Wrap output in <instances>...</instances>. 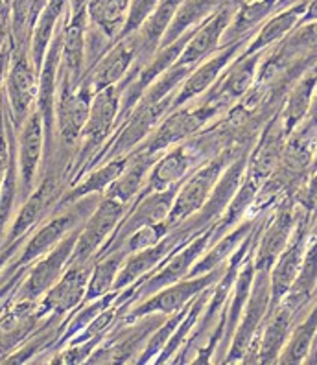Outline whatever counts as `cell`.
<instances>
[{
	"label": "cell",
	"mask_w": 317,
	"mask_h": 365,
	"mask_svg": "<svg viewBox=\"0 0 317 365\" xmlns=\"http://www.w3.org/2000/svg\"><path fill=\"white\" fill-rule=\"evenodd\" d=\"M48 0H8L9 41L14 52L30 48V37Z\"/></svg>",
	"instance_id": "d590c367"
},
{
	"label": "cell",
	"mask_w": 317,
	"mask_h": 365,
	"mask_svg": "<svg viewBox=\"0 0 317 365\" xmlns=\"http://www.w3.org/2000/svg\"><path fill=\"white\" fill-rule=\"evenodd\" d=\"M262 220L260 218H246L241 223H238L237 227L229 231L227 235H224L222 238H218L216 242H212L209 250L197 259V262L194 264L188 277H199V275H205L209 272H214L218 267H224L225 264L229 262L232 255L237 253V250L241 245V242L246 240L249 232L259 225V222ZM187 277V279H188Z\"/></svg>",
	"instance_id": "83f0119b"
},
{
	"label": "cell",
	"mask_w": 317,
	"mask_h": 365,
	"mask_svg": "<svg viewBox=\"0 0 317 365\" xmlns=\"http://www.w3.org/2000/svg\"><path fill=\"white\" fill-rule=\"evenodd\" d=\"M306 4H308V0H301L299 4L288 6V8L281 9L273 17H269L259 28L255 36L251 37V41L247 43V46L241 53L244 56H251V53L266 52L275 43H281V41L286 39L291 31L299 26L301 19L304 15V9H306Z\"/></svg>",
	"instance_id": "4316f807"
},
{
	"label": "cell",
	"mask_w": 317,
	"mask_h": 365,
	"mask_svg": "<svg viewBox=\"0 0 317 365\" xmlns=\"http://www.w3.org/2000/svg\"><path fill=\"white\" fill-rule=\"evenodd\" d=\"M128 209L130 205H125L122 201L103 196L87 222L81 225L71 264H85L96 260V255L108 244Z\"/></svg>",
	"instance_id": "9a60e30c"
},
{
	"label": "cell",
	"mask_w": 317,
	"mask_h": 365,
	"mask_svg": "<svg viewBox=\"0 0 317 365\" xmlns=\"http://www.w3.org/2000/svg\"><path fill=\"white\" fill-rule=\"evenodd\" d=\"M238 4H240V0H227L205 24H202L194 31L190 41L185 46L183 53H181V58L177 59L179 65L196 67L222 48V37H224L225 28L231 23Z\"/></svg>",
	"instance_id": "cb8c5ba5"
},
{
	"label": "cell",
	"mask_w": 317,
	"mask_h": 365,
	"mask_svg": "<svg viewBox=\"0 0 317 365\" xmlns=\"http://www.w3.org/2000/svg\"><path fill=\"white\" fill-rule=\"evenodd\" d=\"M317 21V0H308V4H306V9H304V15L301 19L299 24H308V23H316Z\"/></svg>",
	"instance_id": "bcb514c9"
},
{
	"label": "cell",
	"mask_w": 317,
	"mask_h": 365,
	"mask_svg": "<svg viewBox=\"0 0 317 365\" xmlns=\"http://www.w3.org/2000/svg\"><path fill=\"white\" fill-rule=\"evenodd\" d=\"M202 165V159L196 155L188 140H185V143L170 148L155 160L144 187L152 192L170 190V188L179 187L197 166Z\"/></svg>",
	"instance_id": "d4e9b609"
},
{
	"label": "cell",
	"mask_w": 317,
	"mask_h": 365,
	"mask_svg": "<svg viewBox=\"0 0 317 365\" xmlns=\"http://www.w3.org/2000/svg\"><path fill=\"white\" fill-rule=\"evenodd\" d=\"M11 56H14V46H11V41H8L2 52H0V100H2V93H4V81L9 63H11Z\"/></svg>",
	"instance_id": "ee69618b"
},
{
	"label": "cell",
	"mask_w": 317,
	"mask_h": 365,
	"mask_svg": "<svg viewBox=\"0 0 317 365\" xmlns=\"http://www.w3.org/2000/svg\"><path fill=\"white\" fill-rule=\"evenodd\" d=\"M295 323H297V316L293 314V310H290L286 304L279 303L268 314L259 336L255 338L241 364H279L282 349L286 345Z\"/></svg>",
	"instance_id": "ffe728a7"
},
{
	"label": "cell",
	"mask_w": 317,
	"mask_h": 365,
	"mask_svg": "<svg viewBox=\"0 0 317 365\" xmlns=\"http://www.w3.org/2000/svg\"><path fill=\"white\" fill-rule=\"evenodd\" d=\"M93 267L94 260L85 264H68L61 279L37 301V314L43 319L58 317L61 321L71 316L85 301Z\"/></svg>",
	"instance_id": "e0dca14e"
},
{
	"label": "cell",
	"mask_w": 317,
	"mask_h": 365,
	"mask_svg": "<svg viewBox=\"0 0 317 365\" xmlns=\"http://www.w3.org/2000/svg\"><path fill=\"white\" fill-rule=\"evenodd\" d=\"M253 255L255 253H251L246 262H244V266H241L240 273L237 277V282H234V288L231 292V297H229L227 308H225V332L224 341H222V347H224L225 352H227L229 343H231L232 336H234V330H237L238 323H240V317L244 314L247 301H249L251 289H253V281H255L256 273ZM222 347H219V351H222Z\"/></svg>",
	"instance_id": "e575fe53"
},
{
	"label": "cell",
	"mask_w": 317,
	"mask_h": 365,
	"mask_svg": "<svg viewBox=\"0 0 317 365\" xmlns=\"http://www.w3.org/2000/svg\"><path fill=\"white\" fill-rule=\"evenodd\" d=\"M279 0H249L240 2L232 15L231 23L225 28L222 37V46H229L238 41L251 39L259 28L268 21L269 15L277 9Z\"/></svg>",
	"instance_id": "f1b7e54d"
},
{
	"label": "cell",
	"mask_w": 317,
	"mask_h": 365,
	"mask_svg": "<svg viewBox=\"0 0 317 365\" xmlns=\"http://www.w3.org/2000/svg\"><path fill=\"white\" fill-rule=\"evenodd\" d=\"M179 187L170 188V190L162 192H152L150 188L144 187L142 190L137 194L133 201L130 203V209L124 214L122 222L118 223L116 231L108 240V244L103 245L100 253L96 255V259L103 257V255L118 251L124 245V242L133 235L137 229L150 225V223L166 222L170 216V210L174 207V200L177 196Z\"/></svg>",
	"instance_id": "30bf717a"
},
{
	"label": "cell",
	"mask_w": 317,
	"mask_h": 365,
	"mask_svg": "<svg viewBox=\"0 0 317 365\" xmlns=\"http://www.w3.org/2000/svg\"><path fill=\"white\" fill-rule=\"evenodd\" d=\"M210 288H212V286H210ZM210 288L203 289L202 294L197 295L196 299H192V303L188 304V310L187 314H185V317L181 319V323H179V327L175 329L174 334H172V338L168 339V343H166L165 349H162L161 354L155 358L153 364H172L175 354L183 349L187 339L190 338V334H192L194 329H196L197 321H199V317H202L207 303H209Z\"/></svg>",
	"instance_id": "f35d334b"
},
{
	"label": "cell",
	"mask_w": 317,
	"mask_h": 365,
	"mask_svg": "<svg viewBox=\"0 0 317 365\" xmlns=\"http://www.w3.org/2000/svg\"><path fill=\"white\" fill-rule=\"evenodd\" d=\"M202 231H205V229L196 225L192 220H187L183 225L170 229V232H168V235H166L159 244L152 245V247H147V250L128 255L124 264H122L120 272H118L115 288L113 289L122 292V289L131 286L133 282L147 277L153 269H155V267L161 266L168 257H172L175 251L181 250V247L187 245L188 242L194 240V238H196Z\"/></svg>",
	"instance_id": "9c48e42d"
},
{
	"label": "cell",
	"mask_w": 317,
	"mask_h": 365,
	"mask_svg": "<svg viewBox=\"0 0 317 365\" xmlns=\"http://www.w3.org/2000/svg\"><path fill=\"white\" fill-rule=\"evenodd\" d=\"M249 41L251 39L238 41V43H232V45L229 46H222V48H219L218 52L212 53L210 58H207L205 61L196 65V67L192 68V72L187 76V80L181 83L174 100H172L170 111H175L179 107L196 102L199 96H203V94L218 81V78L224 74L225 68L244 52V48H246Z\"/></svg>",
	"instance_id": "d6986e66"
},
{
	"label": "cell",
	"mask_w": 317,
	"mask_h": 365,
	"mask_svg": "<svg viewBox=\"0 0 317 365\" xmlns=\"http://www.w3.org/2000/svg\"><path fill=\"white\" fill-rule=\"evenodd\" d=\"M291 4H293V0H279L277 9H279V11H281V9L288 8V6H291ZM277 9H275V11H277Z\"/></svg>",
	"instance_id": "7dc6e473"
},
{
	"label": "cell",
	"mask_w": 317,
	"mask_h": 365,
	"mask_svg": "<svg viewBox=\"0 0 317 365\" xmlns=\"http://www.w3.org/2000/svg\"><path fill=\"white\" fill-rule=\"evenodd\" d=\"M168 232H170L168 220L159 223H150V225H144V227L137 229V231H135L133 235L124 242V245H122L120 250L125 251V255L147 250V247L159 244V242H161Z\"/></svg>",
	"instance_id": "b9f144b4"
},
{
	"label": "cell",
	"mask_w": 317,
	"mask_h": 365,
	"mask_svg": "<svg viewBox=\"0 0 317 365\" xmlns=\"http://www.w3.org/2000/svg\"><path fill=\"white\" fill-rule=\"evenodd\" d=\"M313 170H317V159H316V165H313Z\"/></svg>",
	"instance_id": "681fc988"
},
{
	"label": "cell",
	"mask_w": 317,
	"mask_h": 365,
	"mask_svg": "<svg viewBox=\"0 0 317 365\" xmlns=\"http://www.w3.org/2000/svg\"><path fill=\"white\" fill-rule=\"evenodd\" d=\"M81 227L74 229L71 235L65 236L56 245L54 250L48 251L45 257H41L39 260H36V262L28 267L23 282L19 284L14 297H11L14 301H39L61 279V275L65 273L68 264H71L72 253H74V247H76Z\"/></svg>",
	"instance_id": "4fadbf2b"
},
{
	"label": "cell",
	"mask_w": 317,
	"mask_h": 365,
	"mask_svg": "<svg viewBox=\"0 0 317 365\" xmlns=\"http://www.w3.org/2000/svg\"><path fill=\"white\" fill-rule=\"evenodd\" d=\"M297 225V207L295 196H284L275 203L271 210L266 214L262 232H260L259 244H256L255 267L256 269H269L279 259V255L286 250L293 236Z\"/></svg>",
	"instance_id": "5bb4252c"
},
{
	"label": "cell",
	"mask_w": 317,
	"mask_h": 365,
	"mask_svg": "<svg viewBox=\"0 0 317 365\" xmlns=\"http://www.w3.org/2000/svg\"><path fill=\"white\" fill-rule=\"evenodd\" d=\"M23 244L24 242H15V244L4 245V247L0 250V282H2V277H4L6 267H8V264L15 259V255L21 251Z\"/></svg>",
	"instance_id": "f6af8a7d"
},
{
	"label": "cell",
	"mask_w": 317,
	"mask_h": 365,
	"mask_svg": "<svg viewBox=\"0 0 317 365\" xmlns=\"http://www.w3.org/2000/svg\"><path fill=\"white\" fill-rule=\"evenodd\" d=\"M68 4H71V0H48L46 8L43 9V14L37 19L30 37V56L37 72L43 67V61H45L50 43L54 39L56 30L65 19V15H67Z\"/></svg>",
	"instance_id": "836d02e7"
},
{
	"label": "cell",
	"mask_w": 317,
	"mask_h": 365,
	"mask_svg": "<svg viewBox=\"0 0 317 365\" xmlns=\"http://www.w3.org/2000/svg\"><path fill=\"white\" fill-rule=\"evenodd\" d=\"M271 304V282H269V269H256L253 289L247 301L244 314L240 317L234 336H232L225 358L222 364H241L247 351L253 345L255 338L262 329L264 321L269 314Z\"/></svg>",
	"instance_id": "7c38bea8"
},
{
	"label": "cell",
	"mask_w": 317,
	"mask_h": 365,
	"mask_svg": "<svg viewBox=\"0 0 317 365\" xmlns=\"http://www.w3.org/2000/svg\"><path fill=\"white\" fill-rule=\"evenodd\" d=\"M266 52H268V50H266ZM266 52L251 53V56L240 53V56L225 68L224 74L218 78V81H216V83L197 100L212 103V106L218 107L219 111L225 115V113H227L234 103L240 102V100L249 93L251 87L255 85L260 63H262Z\"/></svg>",
	"instance_id": "ac0fdd59"
},
{
	"label": "cell",
	"mask_w": 317,
	"mask_h": 365,
	"mask_svg": "<svg viewBox=\"0 0 317 365\" xmlns=\"http://www.w3.org/2000/svg\"><path fill=\"white\" fill-rule=\"evenodd\" d=\"M240 2H249V0H240Z\"/></svg>",
	"instance_id": "f907efd6"
},
{
	"label": "cell",
	"mask_w": 317,
	"mask_h": 365,
	"mask_svg": "<svg viewBox=\"0 0 317 365\" xmlns=\"http://www.w3.org/2000/svg\"><path fill=\"white\" fill-rule=\"evenodd\" d=\"M37 94H39V72L31 61L30 48L14 52L6 74L2 102L15 131L21 130L28 116L37 109Z\"/></svg>",
	"instance_id": "ba28073f"
},
{
	"label": "cell",
	"mask_w": 317,
	"mask_h": 365,
	"mask_svg": "<svg viewBox=\"0 0 317 365\" xmlns=\"http://www.w3.org/2000/svg\"><path fill=\"white\" fill-rule=\"evenodd\" d=\"M310 227H312V222L304 218L303 214L297 210V225H295L293 236H291L290 244L286 245V250L279 255V259L275 260L271 272H269V282H271L269 312L284 299L288 289L293 284L301 266H303L304 253H306L310 240Z\"/></svg>",
	"instance_id": "44dd1931"
},
{
	"label": "cell",
	"mask_w": 317,
	"mask_h": 365,
	"mask_svg": "<svg viewBox=\"0 0 317 365\" xmlns=\"http://www.w3.org/2000/svg\"><path fill=\"white\" fill-rule=\"evenodd\" d=\"M139 53V41L137 34L120 37L111 45V48L103 53L98 61L85 72L83 81L93 87L94 93L102 89H108L113 85H118L124 80L130 71L133 68L135 59Z\"/></svg>",
	"instance_id": "7402d4cb"
},
{
	"label": "cell",
	"mask_w": 317,
	"mask_h": 365,
	"mask_svg": "<svg viewBox=\"0 0 317 365\" xmlns=\"http://www.w3.org/2000/svg\"><path fill=\"white\" fill-rule=\"evenodd\" d=\"M131 0H89L87 15L89 24L100 30L109 41H118L130 14Z\"/></svg>",
	"instance_id": "8d00e7d4"
},
{
	"label": "cell",
	"mask_w": 317,
	"mask_h": 365,
	"mask_svg": "<svg viewBox=\"0 0 317 365\" xmlns=\"http://www.w3.org/2000/svg\"><path fill=\"white\" fill-rule=\"evenodd\" d=\"M251 148L253 146H247V144H238V146L227 148V150H224V152L218 153L216 157L203 163L202 166H197L192 174L188 175L179 185L177 196L174 200V207H172L170 216H168V225H170V229L183 225L187 220L196 216L205 207L207 200H209L212 190H214L216 182L222 178L225 168L240 153L249 152Z\"/></svg>",
	"instance_id": "3957f363"
},
{
	"label": "cell",
	"mask_w": 317,
	"mask_h": 365,
	"mask_svg": "<svg viewBox=\"0 0 317 365\" xmlns=\"http://www.w3.org/2000/svg\"><path fill=\"white\" fill-rule=\"evenodd\" d=\"M316 159H317V157H316Z\"/></svg>",
	"instance_id": "f5cc1de1"
},
{
	"label": "cell",
	"mask_w": 317,
	"mask_h": 365,
	"mask_svg": "<svg viewBox=\"0 0 317 365\" xmlns=\"http://www.w3.org/2000/svg\"><path fill=\"white\" fill-rule=\"evenodd\" d=\"M94 91L87 81L81 80L80 85H74L67 78L59 76L58 98H56V124L54 146L74 152L80 143L81 131L89 118L90 106H93Z\"/></svg>",
	"instance_id": "52a82bcc"
},
{
	"label": "cell",
	"mask_w": 317,
	"mask_h": 365,
	"mask_svg": "<svg viewBox=\"0 0 317 365\" xmlns=\"http://www.w3.org/2000/svg\"><path fill=\"white\" fill-rule=\"evenodd\" d=\"M310 238H317V218L313 220L312 227H310Z\"/></svg>",
	"instance_id": "c3c4849f"
},
{
	"label": "cell",
	"mask_w": 317,
	"mask_h": 365,
	"mask_svg": "<svg viewBox=\"0 0 317 365\" xmlns=\"http://www.w3.org/2000/svg\"><path fill=\"white\" fill-rule=\"evenodd\" d=\"M259 190V182H255L246 175L241 187L238 188L237 196L232 197L225 212L222 214V218L214 223V242L224 235H227L229 231H232L238 223H241L246 218H251V209L255 205Z\"/></svg>",
	"instance_id": "74e56055"
},
{
	"label": "cell",
	"mask_w": 317,
	"mask_h": 365,
	"mask_svg": "<svg viewBox=\"0 0 317 365\" xmlns=\"http://www.w3.org/2000/svg\"><path fill=\"white\" fill-rule=\"evenodd\" d=\"M224 113L212 103L196 102L188 106L179 107L175 111H170L162 118V122L155 128L150 137L140 144L135 152H146L152 155H162L170 148L185 143L188 138H192L199 131H203L207 125H210L214 120H218Z\"/></svg>",
	"instance_id": "5b68a950"
},
{
	"label": "cell",
	"mask_w": 317,
	"mask_h": 365,
	"mask_svg": "<svg viewBox=\"0 0 317 365\" xmlns=\"http://www.w3.org/2000/svg\"><path fill=\"white\" fill-rule=\"evenodd\" d=\"M125 251L118 250L113 251V253L103 255L100 259L94 260L93 273H90V281L89 288H87L85 301H94V299L103 297L105 294L113 292L116 282V277H118V272H120L122 264L125 260Z\"/></svg>",
	"instance_id": "ab89813d"
},
{
	"label": "cell",
	"mask_w": 317,
	"mask_h": 365,
	"mask_svg": "<svg viewBox=\"0 0 317 365\" xmlns=\"http://www.w3.org/2000/svg\"><path fill=\"white\" fill-rule=\"evenodd\" d=\"M159 157L161 155H152V153L146 152L130 153V160H128L125 170L103 196H109L113 200H118L125 205H130L131 201L137 197V194L144 188L147 175H150Z\"/></svg>",
	"instance_id": "d6a6232c"
},
{
	"label": "cell",
	"mask_w": 317,
	"mask_h": 365,
	"mask_svg": "<svg viewBox=\"0 0 317 365\" xmlns=\"http://www.w3.org/2000/svg\"><path fill=\"white\" fill-rule=\"evenodd\" d=\"M317 295V238H310L306 253H304L303 266H301L299 273L295 277L293 284L288 289V294L284 295L281 303L286 304L290 310L297 316V321L301 319L306 310H308L310 303Z\"/></svg>",
	"instance_id": "4dcf8cb0"
},
{
	"label": "cell",
	"mask_w": 317,
	"mask_h": 365,
	"mask_svg": "<svg viewBox=\"0 0 317 365\" xmlns=\"http://www.w3.org/2000/svg\"><path fill=\"white\" fill-rule=\"evenodd\" d=\"M165 319V314H150L133 323H122L118 319L105 339L94 349L87 364H135L150 336Z\"/></svg>",
	"instance_id": "8992f818"
},
{
	"label": "cell",
	"mask_w": 317,
	"mask_h": 365,
	"mask_svg": "<svg viewBox=\"0 0 317 365\" xmlns=\"http://www.w3.org/2000/svg\"><path fill=\"white\" fill-rule=\"evenodd\" d=\"M249 152L240 153V155L225 168L222 178L216 182L214 190H212L210 197L207 200L205 207H203L196 216L190 218L196 225H199L202 229H207L210 227V225H214V223L222 218V214L225 212V209L229 207L232 197L237 196L238 188L241 187V182L246 179L247 157H249Z\"/></svg>",
	"instance_id": "484cf974"
},
{
	"label": "cell",
	"mask_w": 317,
	"mask_h": 365,
	"mask_svg": "<svg viewBox=\"0 0 317 365\" xmlns=\"http://www.w3.org/2000/svg\"><path fill=\"white\" fill-rule=\"evenodd\" d=\"M128 160H130V155L116 157V159L108 160V163H103V165L90 170L89 174L81 179L80 182H76L74 187H71L65 194H63L58 209H63V207L71 205L74 201H80L87 196H94V194L103 196V194L109 190V187H111L113 182L120 178L122 172H124L125 166H128Z\"/></svg>",
	"instance_id": "f546056e"
},
{
	"label": "cell",
	"mask_w": 317,
	"mask_h": 365,
	"mask_svg": "<svg viewBox=\"0 0 317 365\" xmlns=\"http://www.w3.org/2000/svg\"><path fill=\"white\" fill-rule=\"evenodd\" d=\"M46 155V131L41 113L33 111L23 128L17 131L19 197L21 203L36 190L41 175V165Z\"/></svg>",
	"instance_id": "2e32d148"
},
{
	"label": "cell",
	"mask_w": 317,
	"mask_h": 365,
	"mask_svg": "<svg viewBox=\"0 0 317 365\" xmlns=\"http://www.w3.org/2000/svg\"><path fill=\"white\" fill-rule=\"evenodd\" d=\"M286 140L288 133L284 130L281 111H279L277 115L271 116L268 124L264 125V130L260 131L259 138L251 148L249 157H247V178L253 179L262 187V182L277 170L282 153H284Z\"/></svg>",
	"instance_id": "603a6c76"
},
{
	"label": "cell",
	"mask_w": 317,
	"mask_h": 365,
	"mask_svg": "<svg viewBox=\"0 0 317 365\" xmlns=\"http://www.w3.org/2000/svg\"><path fill=\"white\" fill-rule=\"evenodd\" d=\"M224 269L225 266L218 267L214 272L205 273V275L188 277V279H183V281L166 286V288L159 289L157 294H153L152 297H147L144 301H140V303L133 304L128 312L122 314L120 321L122 323H133V321L150 316V314H165V316H170V314L179 312L185 307H188L190 301L202 294L203 289L214 286L219 281V277L224 275Z\"/></svg>",
	"instance_id": "8fae6325"
},
{
	"label": "cell",
	"mask_w": 317,
	"mask_h": 365,
	"mask_svg": "<svg viewBox=\"0 0 317 365\" xmlns=\"http://www.w3.org/2000/svg\"><path fill=\"white\" fill-rule=\"evenodd\" d=\"M2 308H4V307H2ZM2 308H0V314H2Z\"/></svg>",
	"instance_id": "816d5d0a"
},
{
	"label": "cell",
	"mask_w": 317,
	"mask_h": 365,
	"mask_svg": "<svg viewBox=\"0 0 317 365\" xmlns=\"http://www.w3.org/2000/svg\"><path fill=\"white\" fill-rule=\"evenodd\" d=\"M190 303H192V301H190ZM187 310H188V307H185L183 310H179V312L166 316L165 323H162V325L159 327V329H157L152 336H150V339H147V343H146V347L142 349L140 356L137 358V361H135V364L144 365V364H153V361H155V358L161 354V351L165 349V345L168 343V339L172 338V334H174L175 329L179 327L181 319L185 317Z\"/></svg>",
	"instance_id": "60d3db41"
},
{
	"label": "cell",
	"mask_w": 317,
	"mask_h": 365,
	"mask_svg": "<svg viewBox=\"0 0 317 365\" xmlns=\"http://www.w3.org/2000/svg\"><path fill=\"white\" fill-rule=\"evenodd\" d=\"M295 207L312 223L317 218V170H313L303 187L295 192Z\"/></svg>",
	"instance_id": "7bdbcfd3"
},
{
	"label": "cell",
	"mask_w": 317,
	"mask_h": 365,
	"mask_svg": "<svg viewBox=\"0 0 317 365\" xmlns=\"http://www.w3.org/2000/svg\"><path fill=\"white\" fill-rule=\"evenodd\" d=\"M103 196H87L80 201H74L71 205L63 207V209L56 210L48 220L41 223L39 227L33 229L30 236L26 238V242L23 244L21 251L15 255V259L8 264L6 267L4 277L2 281H6L11 273H15L17 269H23V267H30L31 264L39 260L41 257H45L48 251H52L59 242L65 238L67 235H71L74 229L81 227L83 223L87 222L93 210L96 209V205L100 203Z\"/></svg>",
	"instance_id": "6da1fadb"
},
{
	"label": "cell",
	"mask_w": 317,
	"mask_h": 365,
	"mask_svg": "<svg viewBox=\"0 0 317 365\" xmlns=\"http://www.w3.org/2000/svg\"><path fill=\"white\" fill-rule=\"evenodd\" d=\"M120 89L118 85H113L108 89H102L94 94L93 106H90L89 118L81 131L80 143H78L74 155H72L71 187L81 181L87 165L96 153L108 143L116 130L118 113H120Z\"/></svg>",
	"instance_id": "7a4b0ae2"
},
{
	"label": "cell",
	"mask_w": 317,
	"mask_h": 365,
	"mask_svg": "<svg viewBox=\"0 0 317 365\" xmlns=\"http://www.w3.org/2000/svg\"><path fill=\"white\" fill-rule=\"evenodd\" d=\"M227 0H181L170 26L166 30L165 37L161 41V48L170 46L177 39L188 34V31L197 30L205 24L212 15L218 11Z\"/></svg>",
	"instance_id": "1f68e13d"
},
{
	"label": "cell",
	"mask_w": 317,
	"mask_h": 365,
	"mask_svg": "<svg viewBox=\"0 0 317 365\" xmlns=\"http://www.w3.org/2000/svg\"><path fill=\"white\" fill-rule=\"evenodd\" d=\"M172 100H174V96L159 103H137L133 107V111L116 125L115 133L111 135L108 143L103 144L102 150L90 159L85 172H83V178L89 174L90 170L108 163V160L133 153L155 131V128L161 124L162 118L170 113Z\"/></svg>",
	"instance_id": "277c9868"
}]
</instances>
